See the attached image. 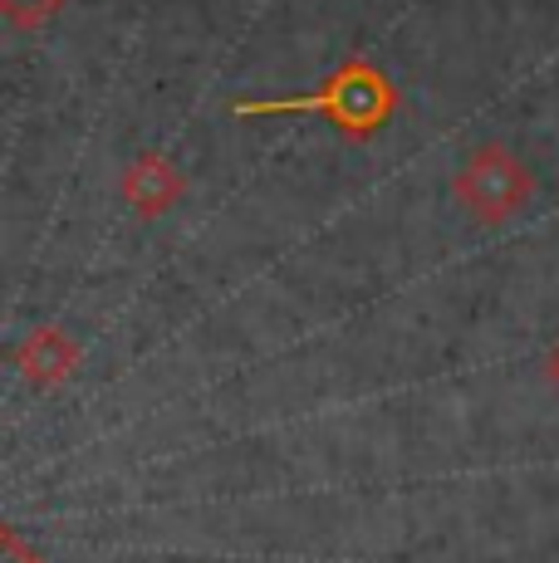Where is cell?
Returning <instances> with one entry per match:
<instances>
[{"instance_id":"cell-1","label":"cell","mask_w":559,"mask_h":563,"mask_svg":"<svg viewBox=\"0 0 559 563\" xmlns=\"http://www.w3.org/2000/svg\"><path fill=\"white\" fill-rule=\"evenodd\" d=\"M403 103L397 84L379 69L373 59L353 54L339 69H329L315 89L305 93H271V99H231L226 113L231 118H275V113H319L339 128L349 143H369L379 137V128L388 123Z\"/></svg>"},{"instance_id":"cell-2","label":"cell","mask_w":559,"mask_h":563,"mask_svg":"<svg viewBox=\"0 0 559 563\" xmlns=\"http://www.w3.org/2000/svg\"><path fill=\"white\" fill-rule=\"evenodd\" d=\"M451 197L476 225H505L511 216H520L535 197V172L525 167V157L505 143H481L471 147L467 162L451 177Z\"/></svg>"},{"instance_id":"cell-3","label":"cell","mask_w":559,"mask_h":563,"mask_svg":"<svg viewBox=\"0 0 559 563\" xmlns=\"http://www.w3.org/2000/svg\"><path fill=\"white\" fill-rule=\"evenodd\" d=\"M118 191H123V201L133 206L143 221H157V216H167L172 206L187 197V177H182V167L163 153H138L133 162L123 167V177H118Z\"/></svg>"},{"instance_id":"cell-4","label":"cell","mask_w":559,"mask_h":563,"mask_svg":"<svg viewBox=\"0 0 559 563\" xmlns=\"http://www.w3.org/2000/svg\"><path fill=\"white\" fill-rule=\"evenodd\" d=\"M15 367L30 387H59V383H69L74 367H79V343H74L59 323H40V329H30L25 339H20Z\"/></svg>"},{"instance_id":"cell-5","label":"cell","mask_w":559,"mask_h":563,"mask_svg":"<svg viewBox=\"0 0 559 563\" xmlns=\"http://www.w3.org/2000/svg\"><path fill=\"white\" fill-rule=\"evenodd\" d=\"M0 10H6V20L15 30H40L45 20L59 15L64 0H0Z\"/></svg>"},{"instance_id":"cell-6","label":"cell","mask_w":559,"mask_h":563,"mask_svg":"<svg viewBox=\"0 0 559 563\" xmlns=\"http://www.w3.org/2000/svg\"><path fill=\"white\" fill-rule=\"evenodd\" d=\"M0 563H45V554H40V549H30L25 539H20L15 525H6V529H0Z\"/></svg>"},{"instance_id":"cell-7","label":"cell","mask_w":559,"mask_h":563,"mask_svg":"<svg viewBox=\"0 0 559 563\" xmlns=\"http://www.w3.org/2000/svg\"><path fill=\"white\" fill-rule=\"evenodd\" d=\"M545 383H550L555 393H559V343H555L550 353H545Z\"/></svg>"}]
</instances>
